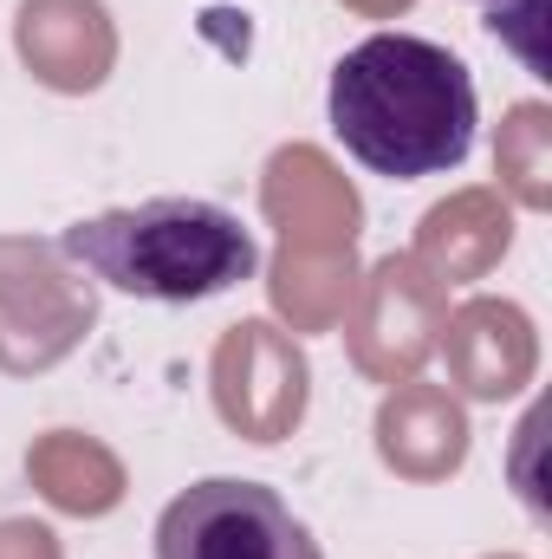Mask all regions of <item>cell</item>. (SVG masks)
<instances>
[{
  "label": "cell",
  "instance_id": "6da1fadb",
  "mask_svg": "<svg viewBox=\"0 0 552 559\" xmlns=\"http://www.w3.org/2000/svg\"><path fill=\"white\" fill-rule=\"evenodd\" d=\"M325 118L345 156H358L371 176L422 182L442 169H461L481 105L468 66L416 33H371L358 39L325 85Z\"/></svg>",
  "mask_w": 552,
  "mask_h": 559
},
{
  "label": "cell",
  "instance_id": "7a4b0ae2",
  "mask_svg": "<svg viewBox=\"0 0 552 559\" xmlns=\"http://www.w3.org/2000/svg\"><path fill=\"white\" fill-rule=\"evenodd\" d=\"M59 248L111 293H131L149 306H195L261 274L254 228L202 195H156L137 209L85 215L59 235Z\"/></svg>",
  "mask_w": 552,
  "mask_h": 559
},
{
  "label": "cell",
  "instance_id": "3957f363",
  "mask_svg": "<svg viewBox=\"0 0 552 559\" xmlns=\"http://www.w3.org/2000/svg\"><path fill=\"white\" fill-rule=\"evenodd\" d=\"M156 559H325L267 481L208 475L156 514Z\"/></svg>",
  "mask_w": 552,
  "mask_h": 559
},
{
  "label": "cell",
  "instance_id": "277c9868",
  "mask_svg": "<svg viewBox=\"0 0 552 559\" xmlns=\"http://www.w3.org/2000/svg\"><path fill=\"white\" fill-rule=\"evenodd\" d=\"M475 7H488V26H494V20H501V13H514V7H520V13H533L540 0H475Z\"/></svg>",
  "mask_w": 552,
  "mask_h": 559
}]
</instances>
